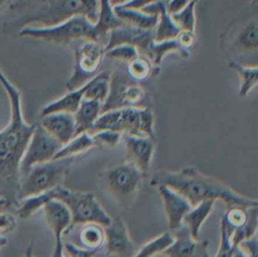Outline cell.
<instances>
[{
	"mask_svg": "<svg viewBox=\"0 0 258 257\" xmlns=\"http://www.w3.org/2000/svg\"><path fill=\"white\" fill-rule=\"evenodd\" d=\"M247 209L248 208H243L240 206L228 207V210L222 219L235 231L246 222L248 218Z\"/></svg>",
	"mask_w": 258,
	"mask_h": 257,
	"instance_id": "cell-37",
	"label": "cell"
},
{
	"mask_svg": "<svg viewBox=\"0 0 258 257\" xmlns=\"http://www.w3.org/2000/svg\"><path fill=\"white\" fill-rule=\"evenodd\" d=\"M105 50L118 44H131L146 56L150 44L154 41V29H143L123 23L110 30Z\"/></svg>",
	"mask_w": 258,
	"mask_h": 257,
	"instance_id": "cell-12",
	"label": "cell"
},
{
	"mask_svg": "<svg viewBox=\"0 0 258 257\" xmlns=\"http://www.w3.org/2000/svg\"><path fill=\"white\" fill-rule=\"evenodd\" d=\"M174 242V235L170 232H164L154 239L144 244L133 257H154L161 254Z\"/></svg>",
	"mask_w": 258,
	"mask_h": 257,
	"instance_id": "cell-31",
	"label": "cell"
},
{
	"mask_svg": "<svg viewBox=\"0 0 258 257\" xmlns=\"http://www.w3.org/2000/svg\"><path fill=\"white\" fill-rule=\"evenodd\" d=\"M170 52H177L182 57H187L189 55V53L181 49L176 39L172 38L162 41H153L148 48L146 56L151 60L154 66L158 67L164 56Z\"/></svg>",
	"mask_w": 258,
	"mask_h": 257,
	"instance_id": "cell-29",
	"label": "cell"
},
{
	"mask_svg": "<svg viewBox=\"0 0 258 257\" xmlns=\"http://www.w3.org/2000/svg\"><path fill=\"white\" fill-rule=\"evenodd\" d=\"M161 1H163V2H167L168 0H161Z\"/></svg>",
	"mask_w": 258,
	"mask_h": 257,
	"instance_id": "cell-49",
	"label": "cell"
},
{
	"mask_svg": "<svg viewBox=\"0 0 258 257\" xmlns=\"http://www.w3.org/2000/svg\"><path fill=\"white\" fill-rule=\"evenodd\" d=\"M177 43L181 47L182 50L189 53V50L192 48L196 42V34L195 31L189 30H180L175 37Z\"/></svg>",
	"mask_w": 258,
	"mask_h": 257,
	"instance_id": "cell-40",
	"label": "cell"
},
{
	"mask_svg": "<svg viewBox=\"0 0 258 257\" xmlns=\"http://www.w3.org/2000/svg\"><path fill=\"white\" fill-rule=\"evenodd\" d=\"M112 130L122 135L147 136L155 139L154 114L148 107H123L102 112L90 132Z\"/></svg>",
	"mask_w": 258,
	"mask_h": 257,
	"instance_id": "cell-4",
	"label": "cell"
},
{
	"mask_svg": "<svg viewBox=\"0 0 258 257\" xmlns=\"http://www.w3.org/2000/svg\"><path fill=\"white\" fill-rule=\"evenodd\" d=\"M215 202L216 201L214 200L203 201L191 207V209L183 217L182 224L185 226V229L188 231L192 238H199L201 227L212 213Z\"/></svg>",
	"mask_w": 258,
	"mask_h": 257,
	"instance_id": "cell-22",
	"label": "cell"
},
{
	"mask_svg": "<svg viewBox=\"0 0 258 257\" xmlns=\"http://www.w3.org/2000/svg\"><path fill=\"white\" fill-rule=\"evenodd\" d=\"M158 0H128L127 2L121 4V5H117V6H121L124 8H130V9H136V10H141L144 7H146L147 5L156 2Z\"/></svg>",
	"mask_w": 258,
	"mask_h": 257,
	"instance_id": "cell-43",
	"label": "cell"
},
{
	"mask_svg": "<svg viewBox=\"0 0 258 257\" xmlns=\"http://www.w3.org/2000/svg\"><path fill=\"white\" fill-rule=\"evenodd\" d=\"M51 257H67L64 255V250H63V242L62 240L59 241H54V249L52 252Z\"/></svg>",
	"mask_w": 258,
	"mask_h": 257,
	"instance_id": "cell-44",
	"label": "cell"
},
{
	"mask_svg": "<svg viewBox=\"0 0 258 257\" xmlns=\"http://www.w3.org/2000/svg\"><path fill=\"white\" fill-rule=\"evenodd\" d=\"M74 49V71L68 80V91L76 90L93 79L105 57V45L94 39H78L70 44Z\"/></svg>",
	"mask_w": 258,
	"mask_h": 257,
	"instance_id": "cell-8",
	"label": "cell"
},
{
	"mask_svg": "<svg viewBox=\"0 0 258 257\" xmlns=\"http://www.w3.org/2000/svg\"><path fill=\"white\" fill-rule=\"evenodd\" d=\"M48 190L51 200H58L69 208L72 215L70 231L80 224L97 223L106 227L112 221L92 192L70 189L61 184Z\"/></svg>",
	"mask_w": 258,
	"mask_h": 257,
	"instance_id": "cell-6",
	"label": "cell"
},
{
	"mask_svg": "<svg viewBox=\"0 0 258 257\" xmlns=\"http://www.w3.org/2000/svg\"><path fill=\"white\" fill-rule=\"evenodd\" d=\"M179 31L180 29L167 13L164 3L158 12V20L154 28V41H162L175 38Z\"/></svg>",
	"mask_w": 258,
	"mask_h": 257,
	"instance_id": "cell-30",
	"label": "cell"
},
{
	"mask_svg": "<svg viewBox=\"0 0 258 257\" xmlns=\"http://www.w3.org/2000/svg\"><path fill=\"white\" fill-rule=\"evenodd\" d=\"M33 244H34V240L32 239L31 242L29 243V245L27 246V248H26V250H25V252H24L23 257H36V256H34V254H33Z\"/></svg>",
	"mask_w": 258,
	"mask_h": 257,
	"instance_id": "cell-46",
	"label": "cell"
},
{
	"mask_svg": "<svg viewBox=\"0 0 258 257\" xmlns=\"http://www.w3.org/2000/svg\"><path fill=\"white\" fill-rule=\"evenodd\" d=\"M110 1H111L113 6H117V5H121V4L125 3V2H127L128 0H110Z\"/></svg>",
	"mask_w": 258,
	"mask_h": 257,
	"instance_id": "cell-48",
	"label": "cell"
},
{
	"mask_svg": "<svg viewBox=\"0 0 258 257\" xmlns=\"http://www.w3.org/2000/svg\"><path fill=\"white\" fill-rule=\"evenodd\" d=\"M107 255L119 257H133L136 253L135 245L129 236L128 229L123 219L116 217L104 227Z\"/></svg>",
	"mask_w": 258,
	"mask_h": 257,
	"instance_id": "cell-13",
	"label": "cell"
},
{
	"mask_svg": "<svg viewBox=\"0 0 258 257\" xmlns=\"http://www.w3.org/2000/svg\"><path fill=\"white\" fill-rule=\"evenodd\" d=\"M18 35L55 44H71L78 39L98 40L95 25L82 14L74 15L57 24L50 26H24Z\"/></svg>",
	"mask_w": 258,
	"mask_h": 257,
	"instance_id": "cell-5",
	"label": "cell"
},
{
	"mask_svg": "<svg viewBox=\"0 0 258 257\" xmlns=\"http://www.w3.org/2000/svg\"><path fill=\"white\" fill-rule=\"evenodd\" d=\"M196 4L197 0H190L189 3L180 11L170 14L173 22L180 30L195 31L196 29Z\"/></svg>",
	"mask_w": 258,
	"mask_h": 257,
	"instance_id": "cell-34",
	"label": "cell"
},
{
	"mask_svg": "<svg viewBox=\"0 0 258 257\" xmlns=\"http://www.w3.org/2000/svg\"><path fill=\"white\" fill-rule=\"evenodd\" d=\"M156 66H154L151 60L143 55H138L131 61L127 63V75L136 82H142L154 75Z\"/></svg>",
	"mask_w": 258,
	"mask_h": 257,
	"instance_id": "cell-32",
	"label": "cell"
},
{
	"mask_svg": "<svg viewBox=\"0 0 258 257\" xmlns=\"http://www.w3.org/2000/svg\"><path fill=\"white\" fill-rule=\"evenodd\" d=\"M72 161L73 158H57L33 165L20 176L18 202L60 185L70 170Z\"/></svg>",
	"mask_w": 258,
	"mask_h": 257,
	"instance_id": "cell-7",
	"label": "cell"
},
{
	"mask_svg": "<svg viewBox=\"0 0 258 257\" xmlns=\"http://www.w3.org/2000/svg\"><path fill=\"white\" fill-rule=\"evenodd\" d=\"M220 229H221V243L215 257H232L234 246L231 242V236L234 232V229H232L229 225H227L223 219L221 220Z\"/></svg>",
	"mask_w": 258,
	"mask_h": 257,
	"instance_id": "cell-38",
	"label": "cell"
},
{
	"mask_svg": "<svg viewBox=\"0 0 258 257\" xmlns=\"http://www.w3.org/2000/svg\"><path fill=\"white\" fill-rule=\"evenodd\" d=\"M229 67L237 73L240 78V88H239V96L245 98L249 95V93L253 90L254 87L257 86L258 82V68L257 66L248 67L244 66L235 60H231L229 62Z\"/></svg>",
	"mask_w": 258,
	"mask_h": 257,
	"instance_id": "cell-28",
	"label": "cell"
},
{
	"mask_svg": "<svg viewBox=\"0 0 258 257\" xmlns=\"http://www.w3.org/2000/svg\"><path fill=\"white\" fill-rule=\"evenodd\" d=\"M9 7L16 17L3 23L4 33L33 23L50 26L77 14L85 16L81 0H16Z\"/></svg>",
	"mask_w": 258,
	"mask_h": 257,
	"instance_id": "cell-3",
	"label": "cell"
},
{
	"mask_svg": "<svg viewBox=\"0 0 258 257\" xmlns=\"http://www.w3.org/2000/svg\"><path fill=\"white\" fill-rule=\"evenodd\" d=\"M0 84L10 104L9 123L0 130V197L9 206L18 205L20 161L36 124H28L22 113L21 94L0 70Z\"/></svg>",
	"mask_w": 258,
	"mask_h": 257,
	"instance_id": "cell-1",
	"label": "cell"
},
{
	"mask_svg": "<svg viewBox=\"0 0 258 257\" xmlns=\"http://www.w3.org/2000/svg\"><path fill=\"white\" fill-rule=\"evenodd\" d=\"M138 55V48L131 44H118L105 50V57L114 60L125 61L127 63Z\"/></svg>",
	"mask_w": 258,
	"mask_h": 257,
	"instance_id": "cell-35",
	"label": "cell"
},
{
	"mask_svg": "<svg viewBox=\"0 0 258 257\" xmlns=\"http://www.w3.org/2000/svg\"><path fill=\"white\" fill-rule=\"evenodd\" d=\"M17 222L13 215L0 212V236H5L16 229Z\"/></svg>",
	"mask_w": 258,
	"mask_h": 257,
	"instance_id": "cell-41",
	"label": "cell"
},
{
	"mask_svg": "<svg viewBox=\"0 0 258 257\" xmlns=\"http://www.w3.org/2000/svg\"><path fill=\"white\" fill-rule=\"evenodd\" d=\"M110 80L111 72L104 71L98 73L86 84L84 99L98 101L103 105L109 96Z\"/></svg>",
	"mask_w": 258,
	"mask_h": 257,
	"instance_id": "cell-25",
	"label": "cell"
},
{
	"mask_svg": "<svg viewBox=\"0 0 258 257\" xmlns=\"http://www.w3.org/2000/svg\"><path fill=\"white\" fill-rule=\"evenodd\" d=\"M10 4H11V0H0V11L10 6Z\"/></svg>",
	"mask_w": 258,
	"mask_h": 257,
	"instance_id": "cell-47",
	"label": "cell"
},
{
	"mask_svg": "<svg viewBox=\"0 0 258 257\" xmlns=\"http://www.w3.org/2000/svg\"><path fill=\"white\" fill-rule=\"evenodd\" d=\"M145 99L146 91L144 88L132 80L127 73H111L110 92L102 105V112L123 107H141L140 105Z\"/></svg>",
	"mask_w": 258,
	"mask_h": 257,
	"instance_id": "cell-10",
	"label": "cell"
},
{
	"mask_svg": "<svg viewBox=\"0 0 258 257\" xmlns=\"http://www.w3.org/2000/svg\"><path fill=\"white\" fill-rule=\"evenodd\" d=\"M150 183L155 186L159 184L169 186L186 199L191 207L206 200H221L227 207L258 206L256 199L238 192L224 181L203 173L196 166H187L175 171H156Z\"/></svg>",
	"mask_w": 258,
	"mask_h": 257,
	"instance_id": "cell-2",
	"label": "cell"
},
{
	"mask_svg": "<svg viewBox=\"0 0 258 257\" xmlns=\"http://www.w3.org/2000/svg\"><path fill=\"white\" fill-rule=\"evenodd\" d=\"M95 146L93 137L90 132H83L77 134L68 143L62 145V147L55 154L53 159L57 158H73L76 155L82 154L92 147Z\"/></svg>",
	"mask_w": 258,
	"mask_h": 257,
	"instance_id": "cell-27",
	"label": "cell"
},
{
	"mask_svg": "<svg viewBox=\"0 0 258 257\" xmlns=\"http://www.w3.org/2000/svg\"><path fill=\"white\" fill-rule=\"evenodd\" d=\"M156 186L163 203L168 228L171 231H176L181 227L182 219L191 209V205L186 201V199L169 186L164 184H159Z\"/></svg>",
	"mask_w": 258,
	"mask_h": 257,
	"instance_id": "cell-15",
	"label": "cell"
},
{
	"mask_svg": "<svg viewBox=\"0 0 258 257\" xmlns=\"http://www.w3.org/2000/svg\"><path fill=\"white\" fill-rule=\"evenodd\" d=\"M62 144L50 135L40 124H36L20 161V176L33 165L53 159Z\"/></svg>",
	"mask_w": 258,
	"mask_h": 257,
	"instance_id": "cell-11",
	"label": "cell"
},
{
	"mask_svg": "<svg viewBox=\"0 0 258 257\" xmlns=\"http://www.w3.org/2000/svg\"><path fill=\"white\" fill-rule=\"evenodd\" d=\"M45 222L54 236V241L62 240L70 231L72 215L69 208L58 200H50L42 207Z\"/></svg>",
	"mask_w": 258,
	"mask_h": 257,
	"instance_id": "cell-17",
	"label": "cell"
},
{
	"mask_svg": "<svg viewBox=\"0 0 258 257\" xmlns=\"http://www.w3.org/2000/svg\"><path fill=\"white\" fill-rule=\"evenodd\" d=\"M102 113V104L98 101L83 99L78 110L73 114L76 124V135L90 132Z\"/></svg>",
	"mask_w": 258,
	"mask_h": 257,
	"instance_id": "cell-20",
	"label": "cell"
},
{
	"mask_svg": "<svg viewBox=\"0 0 258 257\" xmlns=\"http://www.w3.org/2000/svg\"><path fill=\"white\" fill-rule=\"evenodd\" d=\"M114 10L118 18L121 19L123 23L134 27L154 29L157 24L158 15L155 14H147L141 10L124 8L121 6H114Z\"/></svg>",
	"mask_w": 258,
	"mask_h": 257,
	"instance_id": "cell-24",
	"label": "cell"
},
{
	"mask_svg": "<svg viewBox=\"0 0 258 257\" xmlns=\"http://www.w3.org/2000/svg\"><path fill=\"white\" fill-rule=\"evenodd\" d=\"M79 240L82 248L99 251L105 244L104 227L97 223H86L79 233Z\"/></svg>",
	"mask_w": 258,
	"mask_h": 257,
	"instance_id": "cell-26",
	"label": "cell"
},
{
	"mask_svg": "<svg viewBox=\"0 0 258 257\" xmlns=\"http://www.w3.org/2000/svg\"><path fill=\"white\" fill-rule=\"evenodd\" d=\"M90 133L93 137L95 146L104 148L115 147L122 137V134L112 130H98Z\"/></svg>",
	"mask_w": 258,
	"mask_h": 257,
	"instance_id": "cell-36",
	"label": "cell"
},
{
	"mask_svg": "<svg viewBox=\"0 0 258 257\" xmlns=\"http://www.w3.org/2000/svg\"><path fill=\"white\" fill-rule=\"evenodd\" d=\"M123 22L115 13L114 6L110 0H99L98 18L95 25V32L97 39H99L110 32V30L122 25Z\"/></svg>",
	"mask_w": 258,
	"mask_h": 257,
	"instance_id": "cell-23",
	"label": "cell"
},
{
	"mask_svg": "<svg viewBox=\"0 0 258 257\" xmlns=\"http://www.w3.org/2000/svg\"><path fill=\"white\" fill-rule=\"evenodd\" d=\"M4 208H10L7 200H5L4 198L0 197V210L4 209ZM8 243V240L4 237V236H0V250L1 248H3L4 246H6Z\"/></svg>",
	"mask_w": 258,
	"mask_h": 257,
	"instance_id": "cell-45",
	"label": "cell"
},
{
	"mask_svg": "<svg viewBox=\"0 0 258 257\" xmlns=\"http://www.w3.org/2000/svg\"><path fill=\"white\" fill-rule=\"evenodd\" d=\"M247 211H248V218L246 222L241 227L237 228L231 236V242L233 246L238 245L244 240L252 238L257 233V226H258L257 206L248 208Z\"/></svg>",
	"mask_w": 258,
	"mask_h": 257,
	"instance_id": "cell-33",
	"label": "cell"
},
{
	"mask_svg": "<svg viewBox=\"0 0 258 257\" xmlns=\"http://www.w3.org/2000/svg\"><path fill=\"white\" fill-rule=\"evenodd\" d=\"M122 137L126 144L127 161L136 166L143 176H145L150 169L155 148V139L129 134H124Z\"/></svg>",
	"mask_w": 258,
	"mask_h": 257,
	"instance_id": "cell-14",
	"label": "cell"
},
{
	"mask_svg": "<svg viewBox=\"0 0 258 257\" xmlns=\"http://www.w3.org/2000/svg\"><path fill=\"white\" fill-rule=\"evenodd\" d=\"M85 89H86V84L76 90L69 91L67 94H64L60 98L45 105L40 111V117L47 114L58 113V112L74 114L78 110L82 100L84 99Z\"/></svg>",
	"mask_w": 258,
	"mask_h": 257,
	"instance_id": "cell-21",
	"label": "cell"
},
{
	"mask_svg": "<svg viewBox=\"0 0 258 257\" xmlns=\"http://www.w3.org/2000/svg\"><path fill=\"white\" fill-rule=\"evenodd\" d=\"M189 1L190 0H168L165 2V9L170 15L183 9L189 3Z\"/></svg>",
	"mask_w": 258,
	"mask_h": 257,
	"instance_id": "cell-42",
	"label": "cell"
},
{
	"mask_svg": "<svg viewBox=\"0 0 258 257\" xmlns=\"http://www.w3.org/2000/svg\"><path fill=\"white\" fill-rule=\"evenodd\" d=\"M143 174L132 163L114 165L102 172L101 178L106 188L121 204H129L140 187Z\"/></svg>",
	"mask_w": 258,
	"mask_h": 257,
	"instance_id": "cell-9",
	"label": "cell"
},
{
	"mask_svg": "<svg viewBox=\"0 0 258 257\" xmlns=\"http://www.w3.org/2000/svg\"><path fill=\"white\" fill-rule=\"evenodd\" d=\"M161 254L166 257H209V242L192 238L186 230L174 236V242Z\"/></svg>",
	"mask_w": 258,
	"mask_h": 257,
	"instance_id": "cell-16",
	"label": "cell"
},
{
	"mask_svg": "<svg viewBox=\"0 0 258 257\" xmlns=\"http://www.w3.org/2000/svg\"><path fill=\"white\" fill-rule=\"evenodd\" d=\"M232 257H258L257 235L234 246Z\"/></svg>",
	"mask_w": 258,
	"mask_h": 257,
	"instance_id": "cell-39",
	"label": "cell"
},
{
	"mask_svg": "<svg viewBox=\"0 0 258 257\" xmlns=\"http://www.w3.org/2000/svg\"><path fill=\"white\" fill-rule=\"evenodd\" d=\"M231 47L235 52H253L258 48V23L256 15L243 22L237 28L231 40Z\"/></svg>",
	"mask_w": 258,
	"mask_h": 257,
	"instance_id": "cell-19",
	"label": "cell"
},
{
	"mask_svg": "<svg viewBox=\"0 0 258 257\" xmlns=\"http://www.w3.org/2000/svg\"><path fill=\"white\" fill-rule=\"evenodd\" d=\"M40 125L62 145L76 136V124L71 113H51L40 117Z\"/></svg>",
	"mask_w": 258,
	"mask_h": 257,
	"instance_id": "cell-18",
	"label": "cell"
}]
</instances>
